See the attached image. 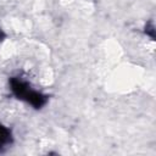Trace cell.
<instances>
[{
	"mask_svg": "<svg viewBox=\"0 0 156 156\" xmlns=\"http://www.w3.org/2000/svg\"><path fill=\"white\" fill-rule=\"evenodd\" d=\"M10 85H11L12 93L18 99L27 101L34 108H41L48 102V95H44L39 91L33 90L26 80L18 77H12L10 79Z\"/></svg>",
	"mask_w": 156,
	"mask_h": 156,
	"instance_id": "6da1fadb",
	"label": "cell"
},
{
	"mask_svg": "<svg viewBox=\"0 0 156 156\" xmlns=\"http://www.w3.org/2000/svg\"><path fill=\"white\" fill-rule=\"evenodd\" d=\"M11 141H12V135L10 129L0 124V147L11 144Z\"/></svg>",
	"mask_w": 156,
	"mask_h": 156,
	"instance_id": "7a4b0ae2",
	"label": "cell"
},
{
	"mask_svg": "<svg viewBox=\"0 0 156 156\" xmlns=\"http://www.w3.org/2000/svg\"><path fill=\"white\" fill-rule=\"evenodd\" d=\"M145 33H146V34H149L152 39L155 38V34H154V26H152V23H151V22H149V23L146 24V27H145Z\"/></svg>",
	"mask_w": 156,
	"mask_h": 156,
	"instance_id": "3957f363",
	"label": "cell"
},
{
	"mask_svg": "<svg viewBox=\"0 0 156 156\" xmlns=\"http://www.w3.org/2000/svg\"><path fill=\"white\" fill-rule=\"evenodd\" d=\"M4 38H5V34H4V32H2V30H1V28H0V41H1Z\"/></svg>",
	"mask_w": 156,
	"mask_h": 156,
	"instance_id": "277c9868",
	"label": "cell"
}]
</instances>
